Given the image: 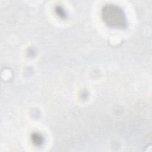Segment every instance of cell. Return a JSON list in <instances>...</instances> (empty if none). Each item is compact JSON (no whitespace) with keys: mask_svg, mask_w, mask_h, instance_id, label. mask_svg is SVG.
I'll return each mask as SVG.
<instances>
[{"mask_svg":"<svg viewBox=\"0 0 152 152\" xmlns=\"http://www.w3.org/2000/svg\"><path fill=\"white\" fill-rule=\"evenodd\" d=\"M104 18L110 25L118 26L124 24V14L119 8L113 7H109L105 9L104 12Z\"/></svg>","mask_w":152,"mask_h":152,"instance_id":"1","label":"cell"}]
</instances>
